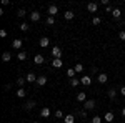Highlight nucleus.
Returning a JSON list of instances; mask_svg holds the SVG:
<instances>
[{
    "instance_id": "nucleus-21",
    "label": "nucleus",
    "mask_w": 125,
    "mask_h": 123,
    "mask_svg": "<svg viewBox=\"0 0 125 123\" xmlns=\"http://www.w3.org/2000/svg\"><path fill=\"white\" fill-rule=\"evenodd\" d=\"M63 122L65 123H75V116L73 115H65L63 116Z\"/></svg>"
},
{
    "instance_id": "nucleus-7",
    "label": "nucleus",
    "mask_w": 125,
    "mask_h": 123,
    "mask_svg": "<svg viewBox=\"0 0 125 123\" xmlns=\"http://www.w3.org/2000/svg\"><path fill=\"white\" fill-rule=\"evenodd\" d=\"M52 57L53 58H60L62 57V50H60V47H52Z\"/></svg>"
},
{
    "instance_id": "nucleus-17",
    "label": "nucleus",
    "mask_w": 125,
    "mask_h": 123,
    "mask_svg": "<svg viewBox=\"0 0 125 123\" xmlns=\"http://www.w3.org/2000/svg\"><path fill=\"white\" fill-rule=\"evenodd\" d=\"M73 17H75V13H73L72 10H67V12L63 13V19L65 20H73Z\"/></svg>"
},
{
    "instance_id": "nucleus-11",
    "label": "nucleus",
    "mask_w": 125,
    "mask_h": 123,
    "mask_svg": "<svg viewBox=\"0 0 125 123\" xmlns=\"http://www.w3.org/2000/svg\"><path fill=\"white\" fill-rule=\"evenodd\" d=\"M40 116H42V118H48V116H50V108H48V106H43V108L40 110Z\"/></svg>"
},
{
    "instance_id": "nucleus-24",
    "label": "nucleus",
    "mask_w": 125,
    "mask_h": 123,
    "mask_svg": "<svg viewBox=\"0 0 125 123\" xmlns=\"http://www.w3.org/2000/svg\"><path fill=\"white\" fill-rule=\"evenodd\" d=\"M25 15H27V10L25 9H19L17 10V17H19V19H23Z\"/></svg>"
},
{
    "instance_id": "nucleus-5",
    "label": "nucleus",
    "mask_w": 125,
    "mask_h": 123,
    "mask_svg": "<svg viewBox=\"0 0 125 123\" xmlns=\"http://www.w3.org/2000/svg\"><path fill=\"white\" fill-rule=\"evenodd\" d=\"M37 78H39V76L35 75L33 72H30V73H27V76H25V80H27L29 83H35V82H37Z\"/></svg>"
},
{
    "instance_id": "nucleus-36",
    "label": "nucleus",
    "mask_w": 125,
    "mask_h": 123,
    "mask_svg": "<svg viewBox=\"0 0 125 123\" xmlns=\"http://www.w3.org/2000/svg\"><path fill=\"white\" fill-rule=\"evenodd\" d=\"M118 38H120V40H125V30H122V32L118 33Z\"/></svg>"
},
{
    "instance_id": "nucleus-41",
    "label": "nucleus",
    "mask_w": 125,
    "mask_h": 123,
    "mask_svg": "<svg viewBox=\"0 0 125 123\" xmlns=\"http://www.w3.org/2000/svg\"><path fill=\"white\" fill-rule=\"evenodd\" d=\"M120 95H122V96H125V85L120 88Z\"/></svg>"
},
{
    "instance_id": "nucleus-38",
    "label": "nucleus",
    "mask_w": 125,
    "mask_h": 123,
    "mask_svg": "<svg viewBox=\"0 0 125 123\" xmlns=\"http://www.w3.org/2000/svg\"><path fill=\"white\" fill-rule=\"evenodd\" d=\"M100 5H105V7H108V5H110V2H108V0H100Z\"/></svg>"
},
{
    "instance_id": "nucleus-26",
    "label": "nucleus",
    "mask_w": 125,
    "mask_h": 123,
    "mask_svg": "<svg viewBox=\"0 0 125 123\" xmlns=\"http://www.w3.org/2000/svg\"><path fill=\"white\" fill-rule=\"evenodd\" d=\"M75 73H77V72H75V68H68V70H67V76L70 78V80L75 76Z\"/></svg>"
},
{
    "instance_id": "nucleus-29",
    "label": "nucleus",
    "mask_w": 125,
    "mask_h": 123,
    "mask_svg": "<svg viewBox=\"0 0 125 123\" xmlns=\"http://www.w3.org/2000/svg\"><path fill=\"white\" fill-rule=\"evenodd\" d=\"M19 28L22 30V32H27V30H29V25H27V23L23 22V23H20V25H19Z\"/></svg>"
},
{
    "instance_id": "nucleus-8",
    "label": "nucleus",
    "mask_w": 125,
    "mask_h": 123,
    "mask_svg": "<svg viewBox=\"0 0 125 123\" xmlns=\"http://www.w3.org/2000/svg\"><path fill=\"white\" fill-rule=\"evenodd\" d=\"M97 9H98V3H95V2H90V3L87 5V10H88L90 13H95Z\"/></svg>"
},
{
    "instance_id": "nucleus-10",
    "label": "nucleus",
    "mask_w": 125,
    "mask_h": 123,
    "mask_svg": "<svg viewBox=\"0 0 125 123\" xmlns=\"http://www.w3.org/2000/svg\"><path fill=\"white\" fill-rule=\"evenodd\" d=\"M104 120H105L107 123H112L114 120H115V115H114V112H107L105 116H104Z\"/></svg>"
},
{
    "instance_id": "nucleus-30",
    "label": "nucleus",
    "mask_w": 125,
    "mask_h": 123,
    "mask_svg": "<svg viewBox=\"0 0 125 123\" xmlns=\"http://www.w3.org/2000/svg\"><path fill=\"white\" fill-rule=\"evenodd\" d=\"M70 85H72V86H78V85H80V80H77V78H72V80H70Z\"/></svg>"
},
{
    "instance_id": "nucleus-27",
    "label": "nucleus",
    "mask_w": 125,
    "mask_h": 123,
    "mask_svg": "<svg viewBox=\"0 0 125 123\" xmlns=\"http://www.w3.org/2000/svg\"><path fill=\"white\" fill-rule=\"evenodd\" d=\"M25 95H27V92H25L23 88H19V90H17V96H19V98H23Z\"/></svg>"
},
{
    "instance_id": "nucleus-1",
    "label": "nucleus",
    "mask_w": 125,
    "mask_h": 123,
    "mask_svg": "<svg viewBox=\"0 0 125 123\" xmlns=\"http://www.w3.org/2000/svg\"><path fill=\"white\" fill-rule=\"evenodd\" d=\"M94 108H95V100H87L83 103V110H87V112H92Z\"/></svg>"
},
{
    "instance_id": "nucleus-16",
    "label": "nucleus",
    "mask_w": 125,
    "mask_h": 123,
    "mask_svg": "<svg viewBox=\"0 0 125 123\" xmlns=\"http://www.w3.org/2000/svg\"><path fill=\"white\" fill-rule=\"evenodd\" d=\"M30 20H32V22H39V20H40V13L37 12V10L30 13Z\"/></svg>"
},
{
    "instance_id": "nucleus-23",
    "label": "nucleus",
    "mask_w": 125,
    "mask_h": 123,
    "mask_svg": "<svg viewBox=\"0 0 125 123\" xmlns=\"http://www.w3.org/2000/svg\"><path fill=\"white\" fill-rule=\"evenodd\" d=\"M27 83V80L23 78V76H20V78H17V85H19V88H23V85Z\"/></svg>"
},
{
    "instance_id": "nucleus-2",
    "label": "nucleus",
    "mask_w": 125,
    "mask_h": 123,
    "mask_svg": "<svg viewBox=\"0 0 125 123\" xmlns=\"http://www.w3.org/2000/svg\"><path fill=\"white\" fill-rule=\"evenodd\" d=\"M47 12H48V17H55V15L58 13V7L57 5H50V7L47 9Z\"/></svg>"
},
{
    "instance_id": "nucleus-33",
    "label": "nucleus",
    "mask_w": 125,
    "mask_h": 123,
    "mask_svg": "<svg viewBox=\"0 0 125 123\" xmlns=\"http://www.w3.org/2000/svg\"><path fill=\"white\" fill-rule=\"evenodd\" d=\"M55 23V19L53 17H47V25H53Z\"/></svg>"
},
{
    "instance_id": "nucleus-25",
    "label": "nucleus",
    "mask_w": 125,
    "mask_h": 123,
    "mask_svg": "<svg viewBox=\"0 0 125 123\" xmlns=\"http://www.w3.org/2000/svg\"><path fill=\"white\" fill-rule=\"evenodd\" d=\"M17 58H19L20 62H23V60H27V52L23 50V52H20V53H17Z\"/></svg>"
},
{
    "instance_id": "nucleus-32",
    "label": "nucleus",
    "mask_w": 125,
    "mask_h": 123,
    "mask_svg": "<svg viewBox=\"0 0 125 123\" xmlns=\"http://www.w3.org/2000/svg\"><path fill=\"white\" fill-rule=\"evenodd\" d=\"M92 23H94V25H100V23H102V20H100V17H94V20H92Z\"/></svg>"
},
{
    "instance_id": "nucleus-35",
    "label": "nucleus",
    "mask_w": 125,
    "mask_h": 123,
    "mask_svg": "<svg viewBox=\"0 0 125 123\" xmlns=\"http://www.w3.org/2000/svg\"><path fill=\"white\" fill-rule=\"evenodd\" d=\"M78 116H82V118H85V116H87V110H82V112H78Z\"/></svg>"
},
{
    "instance_id": "nucleus-39",
    "label": "nucleus",
    "mask_w": 125,
    "mask_h": 123,
    "mask_svg": "<svg viewBox=\"0 0 125 123\" xmlns=\"http://www.w3.org/2000/svg\"><path fill=\"white\" fill-rule=\"evenodd\" d=\"M90 73H94V75L97 73V75H98V70H97L95 66H92V68H90Z\"/></svg>"
},
{
    "instance_id": "nucleus-43",
    "label": "nucleus",
    "mask_w": 125,
    "mask_h": 123,
    "mask_svg": "<svg viewBox=\"0 0 125 123\" xmlns=\"http://www.w3.org/2000/svg\"><path fill=\"white\" fill-rule=\"evenodd\" d=\"M9 3H10L9 0H2V5H3V7H7V5H9Z\"/></svg>"
},
{
    "instance_id": "nucleus-9",
    "label": "nucleus",
    "mask_w": 125,
    "mask_h": 123,
    "mask_svg": "<svg viewBox=\"0 0 125 123\" xmlns=\"http://www.w3.org/2000/svg\"><path fill=\"white\" fill-rule=\"evenodd\" d=\"M22 45H23V40H22V38H15V40L12 42V47L15 48V50H19V48H22Z\"/></svg>"
},
{
    "instance_id": "nucleus-15",
    "label": "nucleus",
    "mask_w": 125,
    "mask_h": 123,
    "mask_svg": "<svg viewBox=\"0 0 125 123\" xmlns=\"http://www.w3.org/2000/svg\"><path fill=\"white\" fill-rule=\"evenodd\" d=\"M52 66H53V68H60V66H63V62H62V58H53V62H52Z\"/></svg>"
},
{
    "instance_id": "nucleus-31",
    "label": "nucleus",
    "mask_w": 125,
    "mask_h": 123,
    "mask_svg": "<svg viewBox=\"0 0 125 123\" xmlns=\"http://www.w3.org/2000/svg\"><path fill=\"white\" fill-rule=\"evenodd\" d=\"M92 123H102V116H98V115H95V116L92 118Z\"/></svg>"
},
{
    "instance_id": "nucleus-34",
    "label": "nucleus",
    "mask_w": 125,
    "mask_h": 123,
    "mask_svg": "<svg viewBox=\"0 0 125 123\" xmlns=\"http://www.w3.org/2000/svg\"><path fill=\"white\" fill-rule=\"evenodd\" d=\"M55 116H57V118H62V116H63V112H62V110H57V112H55Z\"/></svg>"
},
{
    "instance_id": "nucleus-3",
    "label": "nucleus",
    "mask_w": 125,
    "mask_h": 123,
    "mask_svg": "<svg viewBox=\"0 0 125 123\" xmlns=\"http://www.w3.org/2000/svg\"><path fill=\"white\" fill-rule=\"evenodd\" d=\"M43 62H45L43 55H42V53H35V57H33V63H35V65H42Z\"/></svg>"
},
{
    "instance_id": "nucleus-19",
    "label": "nucleus",
    "mask_w": 125,
    "mask_h": 123,
    "mask_svg": "<svg viewBox=\"0 0 125 123\" xmlns=\"http://www.w3.org/2000/svg\"><path fill=\"white\" fill-rule=\"evenodd\" d=\"M107 95H108L110 100H115V98H117V90H115V88H110V90L107 92Z\"/></svg>"
},
{
    "instance_id": "nucleus-6",
    "label": "nucleus",
    "mask_w": 125,
    "mask_h": 123,
    "mask_svg": "<svg viewBox=\"0 0 125 123\" xmlns=\"http://www.w3.org/2000/svg\"><path fill=\"white\" fill-rule=\"evenodd\" d=\"M97 82H98V83H102V85H104V83H107V82H108L107 73H98V75H97Z\"/></svg>"
},
{
    "instance_id": "nucleus-22",
    "label": "nucleus",
    "mask_w": 125,
    "mask_h": 123,
    "mask_svg": "<svg viewBox=\"0 0 125 123\" xmlns=\"http://www.w3.org/2000/svg\"><path fill=\"white\" fill-rule=\"evenodd\" d=\"M2 60H3V62H10V60H12V53H10V52H3V53H2Z\"/></svg>"
},
{
    "instance_id": "nucleus-40",
    "label": "nucleus",
    "mask_w": 125,
    "mask_h": 123,
    "mask_svg": "<svg viewBox=\"0 0 125 123\" xmlns=\"http://www.w3.org/2000/svg\"><path fill=\"white\" fill-rule=\"evenodd\" d=\"M105 12H107V13H112V12H114V9L108 5V7H105Z\"/></svg>"
},
{
    "instance_id": "nucleus-4",
    "label": "nucleus",
    "mask_w": 125,
    "mask_h": 123,
    "mask_svg": "<svg viewBox=\"0 0 125 123\" xmlns=\"http://www.w3.org/2000/svg\"><path fill=\"white\" fill-rule=\"evenodd\" d=\"M80 83L85 86H90L92 85V78H90V75H83L82 78H80Z\"/></svg>"
},
{
    "instance_id": "nucleus-20",
    "label": "nucleus",
    "mask_w": 125,
    "mask_h": 123,
    "mask_svg": "<svg viewBox=\"0 0 125 123\" xmlns=\"http://www.w3.org/2000/svg\"><path fill=\"white\" fill-rule=\"evenodd\" d=\"M35 102H33V100H30V102H27V103L23 105V110H27V112H29V110H32V108H33V106H35Z\"/></svg>"
},
{
    "instance_id": "nucleus-44",
    "label": "nucleus",
    "mask_w": 125,
    "mask_h": 123,
    "mask_svg": "<svg viewBox=\"0 0 125 123\" xmlns=\"http://www.w3.org/2000/svg\"><path fill=\"white\" fill-rule=\"evenodd\" d=\"M122 116H125V106L122 108Z\"/></svg>"
},
{
    "instance_id": "nucleus-14",
    "label": "nucleus",
    "mask_w": 125,
    "mask_h": 123,
    "mask_svg": "<svg viewBox=\"0 0 125 123\" xmlns=\"http://www.w3.org/2000/svg\"><path fill=\"white\" fill-rule=\"evenodd\" d=\"M122 13H124V12H122V10L118 9V7H115V9H114V12H112V17H114V19H120V17H122Z\"/></svg>"
},
{
    "instance_id": "nucleus-18",
    "label": "nucleus",
    "mask_w": 125,
    "mask_h": 123,
    "mask_svg": "<svg viewBox=\"0 0 125 123\" xmlns=\"http://www.w3.org/2000/svg\"><path fill=\"white\" fill-rule=\"evenodd\" d=\"M45 83H47V76L40 75L39 78H37V85H39V86H43V85H45Z\"/></svg>"
},
{
    "instance_id": "nucleus-45",
    "label": "nucleus",
    "mask_w": 125,
    "mask_h": 123,
    "mask_svg": "<svg viewBox=\"0 0 125 123\" xmlns=\"http://www.w3.org/2000/svg\"><path fill=\"white\" fill-rule=\"evenodd\" d=\"M32 123H39V122H32Z\"/></svg>"
},
{
    "instance_id": "nucleus-28",
    "label": "nucleus",
    "mask_w": 125,
    "mask_h": 123,
    "mask_svg": "<svg viewBox=\"0 0 125 123\" xmlns=\"http://www.w3.org/2000/svg\"><path fill=\"white\" fill-rule=\"evenodd\" d=\"M73 68H75V72H77V73H82V72H83V65H82V63H77Z\"/></svg>"
},
{
    "instance_id": "nucleus-13",
    "label": "nucleus",
    "mask_w": 125,
    "mask_h": 123,
    "mask_svg": "<svg viewBox=\"0 0 125 123\" xmlns=\"http://www.w3.org/2000/svg\"><path fill=\"white\" fill-rule=\"evenodd\" d=\"M77 102H80V103H85V102H87V93H85V92L77 93Z\"/></svg>"
},
{
    "instance_id": "nucleus-46",
    "label": "nucleus",
    "mask_w": 125,
    "mask_h": 123,
    "mask_svg": "<svg viewBox=\"0 0 125 123\" xmlns=\"http://www.w3.org/2000/svg\"><path fill=\"white\" fill-rule=\"evenodd\" d=\"M124 13H125V9H124Z\"/></svg>"
},
{
    "instance_id": "nucleus-42",
    "label": "nucleus",
    "mask_w": 125,
    "mask_h": 123,
    "mask_svg": "<svg viewBox=\"0 0 125 123\" xmlns=\"http://www.w3.org/2000/svg\"><path fill=\"white\" fill-rule=\"evenodd\" d=\"M3 88H5V90H12V83H7V85L3 86Z\"/></svg>"
},
{
    "instance_id": "nucleus-37",
    "label": "nucleus",
    "mask_w": 125,
    "mask_h": 123,
    "mask_svg": "<svg viewBox=\"0 0 125 123\" xmlns=\"http://www.w3.org/2000/svg\"><path fill=\"white\" fill-rule=\"evenodd\" d=\"M0 37H2V38H5V37H7V30H3V28L0 30Z\"/></svg>"
},
{
    "instance_id": "nucleus-12",
    "label": "nucleus",
    "mask_w": 125,
    "mask_h": 123,
    "mask_svg": "<svg viewBox=\"0 0 125 123\" xmlns=\"http://www.w3.org/2000/svg\"><path fill=\"white\" fill-rule=\"evenodd\" d=\"M48 43H50V38H48V37H42V38H40V42H39V45L42 48L48 47Z\"/></svg>"
}]
</instances>
